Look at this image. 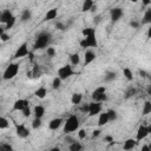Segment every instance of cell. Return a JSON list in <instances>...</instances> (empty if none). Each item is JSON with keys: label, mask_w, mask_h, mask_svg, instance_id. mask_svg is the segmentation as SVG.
Masks as SVG:
<instances>
[{"label": "cell", "mask_w": 151, "mask_h": 151, "mask_svg": "<svg viewBox=\"0 0 151 151\" xmlns=\"http://www.w3.org/2000/svg\"><path fill=\"white\" fill-rule=\"evenodd\" d=\"M26 106H29V101L27 99H17L13 104V110L14 111H21Z\"/></svg>", "instance_id": "obj_12"}, {"label": "cell", "mask_w": 151, "mask_h": 151, "mask_svg": "<svg viewBox=\"0 0 151 151\" xmlns=\"http://www.w3.org/2000/svg\"><path fill=\"white\" fill-rule=\"evenodd\" d=\"M123 76H124L129 81L133 80V73H132V71H131L129 67H124V68H123Z\"/></svg>", "instance_id": "obj_27"}, {"label": "cell", "mask_w": 151, "mask_h": 151, "mask_svg": "<svg viewBox=\"0 0 151 151\" xmlns=\"http://www.w3.org/2000/svg\"><path fill=\"white\" fill-rule=\"evenodd\" d=\"M71 76H73V68L72 65H64L60 68H58V77L61 80H66L68 79Z\"/></svg>", "instance_id": "obj_6"}, {"label": "cell", "mask_w": 151, "mask_h": 151, "mask_svg": "<svg viewBox=\"0 0 151 151\" xmlns=\"http://www.w3.org/2000/svg\"><path fill=\"white\" fill-rule=\"evenodd\" d=\"M15 21H17V18L13 15V17H12V18H11V19H9V20H8L6 24H5V28H6V29L12 28V27L15 25Z\"/></svg>", "instance_id": "obj_34"}, {"label": "cell", "mask_w": 151, "mask_h": 151, "mask_svg": "<svg viewBox=\"0 0 151 151\" xmlns=\"http://www.w3.org/2000/svg\"><path fill=\"white\" fill-rule=\"evenodd\" d=\"M15 132H17V136L19 138H27L29 136V130L26 127V125L24 124H19L17 125L15 127Z\"/></svg>", "instance_id": "obj_10"}, {"label": "cell", "mask_w": 151, "mask_h": 151, "mask_svg": "<svg viewBox=\"0 0 151 151\" xmlns=\"http://www.w3.org/2000/svg\"><path fill=\"white\" fill-rule=\"evenodd\" d=\"M116 77H117V73L116 72H113V71H106L105 72V76H104V80L105 81H112V80L116 79Z\"/></svg>", "instance_id": "obj_25"}, {"label": "cell", "mask_w": 151, "mask_h": 151, "mask_svg": "<svg viewBox=\"0 0 151 151\" xmlns=\"http://www.w3.org/2000/svg\"><path fill=\"white\" fill-rule=\"evenodd\" d=\"M51 38H52V35H51L50 32H46V31L40 32V33L37 35V38H35V42H34L33 48H34V50H42V48H46V47L48 46V44L51 42Z\"/></svg>", "instance_id": "obj_1"}, {"label": "cell", "mask_w": 151, "mask_h": 151, "mask_svg": "<svg viewBox=\"0 0 151 151\" xmlns=\"http://www.w3.org/2000/svg\"><path fill=\"white\" fill-rule=\"evenodd\" d=\"M70 61H71V65L72 66H77L80 63V55L78 53H72L70 55Z\"/></svg>", "instance_id": "obj_23"}, {"label": "cell", "mask_w": 151, "mask_h": 151, "mask_svg": "<svg viewBox=\"0 0 151 151\" xmlns=\"http://www.w3.org/2000/svg\"><path fill=\"white\" fill-rule=\"evenodd\" d=\"M31 18H32V11H31V9L26 8V9H24V11L21 12V15H20V20H21L22 22H26V21H28Z\"/></svg>", "instance_id": "obj_20"}, {"label": "cell", "mask_w": 151, "mask_h": 151, "mask_svg": "<svg viewBox=\"0 0 151 151\" xmlns=\"http://www.w3.org/2000/svg\"><path fill=\"white\" fill-rule=\"evenodd\" d=\"M150 22H151V9L147 8L143 17V24H150Z\"/></svg>", "instance_id": "obj_29"}, {"label": "cell", "mask_w": 151, "mask_h": 151, "mask_svg": "<svg viewBox=\"0 0 151 151\" xmlns=\"http://www.w3.org/2000/svg\"><path fill=\"white\" fill-rule=\"evenodd\" d=\"M46 54L48 55V57H54L55 55V48L54 47H52V46H47L46 47Z\"/></svg>", "instance_id": "obj_36"}, {"label": "cell", "mask_w": 151, "mask_h": 151, "mask_svg": "<svg viewBox=\"0 0 151 151\" xmlns=\"http://www.w3.org/2000/svg\"><path fill=\"white\" fill-rule=\"evenodd\" d=\"M96 9H97V6H96V5H93V6L91 7V9H90V12H96Z\"/></svg>", "instance_id": "obj_52"}, {"label": "cell", "mask_w": 151, "mask_h": 151, "mask_svg": "<svg viewBox=\"0 0 151 151\" xmlns=\"http://www.w3.org/2000/svg\"><path fill=\"white\" fill-rule=\"evenodd\" d=\"M97 58L96 53L93 51H86L85 52V59H84V65H88L91 64L92 61H94Z\"/></svg>", "instance_id": "obj_15"}, {"label": "cell", "mask_w": 151, "mask_h": 151, "mask_svg": "<svg viewBox=\"0 0 151 151\" xmlns=\"http://www.w3.org/2000/svg\"><path fill=\"white\" fill-rule=\"evenodd\" d=\"M65 140H67L68 143H72V142H74L76 139H73V138H71V137H68V136H67V137L65 138Z\"/></svg>", "instance_id": "obj_50"}, {"label": "cell", "mask_w": 151, "mask_h": 151, "mask_svg": "<svg viewBox=\"0 0 151 151\" xmlns=\"http://www.w3.org/2000/svg\"><path fill=\"white\" fill-rule=\"evenodd\" d=\"M149 113H151V103L149 100H146L144 103V106H143V114L146 116Z\"/></svg>", "instance_id": "obj_31"}, {"label": "cell", "mask_w": 151, "mask_h": 151, "mask_svg": "<svg viewBox=\"0 0 151 151\" xmlns=\"http://www.w3.org/2000/svg\"><path fill=\"white\" fill-rule=\"evenodd\" d=\"M131 1H132V2H137L138 0H131Z\"/></svg>", "instance_id": "obj_55"}, {"label": "cell", "mask_w": 151, "mask_h": 151, "mask_svg": "<svg viewBox=\"0 0 151 151\" xmlns=\"http://www.w3.org/2000/svg\"><path fill=\"white\" fill-rule=\"evenodd\" d=\"M57 15H58V9H57V8H51V9H48V11L46 12V14H45V20H46V21L53 20V19L57 18Z\"/></svg>", "instance_id": "obj_18"}, {"label": "cell", "mask_w": 151, "mask_h": 151, "mask_svg": "<svg viewBox=\"0 0 151 151\" xmlns=\"http://www.w3.org/2000/svg\"><path fill=\"white\" fill-rule=\"evenodd\" d=\"M18 72H19V64H17V63H11V64L5 68V71H4V73H2V79H5V80H11V79H13V78L18 74Z\"/></svg>", "instance_id": "obj_3"}, {"label": "cell", "mask_w": 151, "mask_h": 151, "mask_svg": "<svg viewBox=\"0 0 151 151\" xmlns=\"http://www.w3.org/2000/svg\"><path fill=\"white\" fill-rule=\"evenodd\" d=\"M100 20H101V15H96V17H94V19H93V22H94V25L99 24V22H100Z\"/></svg>", "instance_id": "obj_44"}, {"label": "cell", "mask_w": 151, "mask_h": 151, "mask_svg": "<svg viewBox=\"0 0 151 151\" xmlns=\"http://www.w3.org/2000/svg\"><path fill=\"white\" fill-rule=\"evenodd\" d=\"M101 109H103L101 103L91 101V103H88V112L87 113H88L90 117H94V116H97V114H99L101 112Z\"/></svg>", "instance_id": "obj_7"}, {"label": "cell", "mask_w": 151, "mask_h": 151, "mask_svg": "<svg viewBox=\"0 0 151 151\" xmlns=\"http://www.w3.org/2000/svg\"><path fill=\"white\" fill-rule=\"evenodd\" d=\"M140 74H143V77H145L146 73H145V71H140Z\"/></svg>", "instance_id": "obj_54"}, {"label": "cell", "mask_w": 151, "mask_h": 151, "mask_svg": "<svg viewBox=\"0 0 151 151\" xmlns=\"http://www.w3.org/2000/svg\"><path fill=\"white\" fill-rule=\"evenodd\" d=\"M136 91H134V88H130V91L126 93V97H130V96H133V93H134Z\"/></svg>", "instance_id": "obj_48"}, {"label": "cell", "mask_w": 151, "mask_h": 151, "mask_svg": "<svg viewBox=\"0 0 151 151\" xmlns=\"http://www.w3.org/2000/svg\"><path fill=\"white\" fill-rule=\"evenodd\" d=\"M0 83H1V77H0Z\"/></svg>", "instance_id": "obj_56"}, {"label": "cell", "mask_w": 151, "mask_h": 151, "mask_svg": "<svg viewBox=\"0 0 151 151\" xmlns=\"http://www.w3.org/2000/svg\"><path fill=\"white\" fill-rule=\"evenodd\" d=\"M55 28L58 29V31H66V28H67V26L65 25V24H63V22H60V21H58V22H55Z\"/></svg>", "instance_id": "obj_38"}, {"label": "cell", "mask_w": 151, "mask_h": 151, "mask_svg": "<svg viewBox=\"0 0 151 151\" xmlns=\"http://www.w3.org/2000/svg\"><path fill=\"white\" fill-rule=\"evenodd\" d=\"M92 100L93 101H99L103 103L107 100V94H106V87L105 86H99L92 92Z\"/></svg>", "instance_id": "obj_4"}, {"label": "cell", "mask_w": 151, "mask_h": 151, "mask_svg": "<svg viewBox=\"0 0 151 151\" xmlns=\"http://www.w3.org/2000/svg\"><path fill=\"white\" fill-rule=\"evenodd\" d=\"M9 39H11V37H9V34H7L6 32H4V33L0 35V40H1V41H4V42L8 41Z\"/></svg>", "instance_id": "obj_40"}, {"label": "cell", "mask_w": 151, "mask_h": 151, "mask_svg": "<svg viewBox=\"0 0 151 151\" xmlns=\"http://www.w3.org/2000/svg\"><path fill=\"white\" fill-rule=\"evenodd\" d=\"M61 81H63V80L57 76V77H55V78H53V80H52V87H53L54 90L59 88V87L61 86Z\"/></svg>", "instance_id": "obj_32"}, {"label": "cell", "mask_w": 151, "mask_h": 151, "mask_svg": "<svg viewBox=\"0 0 151 151\" xmlns=\"http://www.w3.org/2000/svg\"><path fill=\"white\" fill-rule=\"evenodd\" d=\"M79 119L76 114H70L64 124V131L66 133H71V132H74L79 129Z\"/></svg>", "instance_id": "obj_2"}, {"label": "cell", "mask_w": 151, "mask_h": 151, "mask_svg": "<svg viewBox=\"0 0 151 151\" xmlns=\"http://www.w3.org/2000/svg\"><path fill=\"white\" fill-rule=\"evenodd\" d=\"M21 112H22V116H24L25 118H28V117L32 114V111H31L29 106H26L25 109H22V110H21Z\"/></svg>", "instance_id": "obj_37"}, {"label": "cell", "mask_w": 151, "mask_h": 151, "mask_svg": "<svg viewBox=\"0 0 151 151\" xmlns=\"http://www.w3.org/2000/svg\"><path fill=\"white\" fill-rule=\"evenodd\" d=\"M100 132H101V131H100L99 129H97V130H94V131L92 132V137H93V138H97L98 136H100Z\"/></svg>", "instance_id": "obj_43"}, {"label": "cell", "mask_w": 151, "mask_h": 151, "mask_svg": "<svg viewBox=\"0 0 151 151\" xmlns=\"http://www.w3.org/2000/svg\"><path fill=\"white\" fill-rule=\"evenodd\" d=\"M41 118H37V117H34V119L32 120V127L34 129V130H37V129H39L40 126H41Z\"/></svg>", "instance_id": "obj_35"}, {"label": "cell", "mask_w": 151, "mask_h": 151, "mask_svg": "<svg viewBox=\"0 0 151 151\" xmlns=\"http://www.w3.org/2000/svg\"><path fill=\"white\" fill-rule=\"evenodd\" d=\"M0 149H2V150H12V146L8 145V144H4V145H0Z\"/></svg>", "instance_id": "obj_46"}, {"label": "cell", "mask_w": 151, "mask_h": 151, "mask_svg": "<svg viewBox=\"0 0 151 151\" xmlns=\"http://www.w3.org/2000/svg\"><path fill=\"white\" fill-rule=\"evenodd\" d=\"M137 143H138V142H137L136 139H133V138H129V139H126V140L124 142V144H123V149H124V150H132V149L136 147Z\"/></svg>", "instance_id": "obj_16"}, {"label": "cell", "mask_w": 151, "mask_h": 151, "mask_svg": "<svg viewBox=\"0 0 151 151\" xmlns=\"http://www.w3.org/2000/svg\"><path fill=\"white\" fill-rule=\"evenodd\" d=\"M130 25H131V27H132V28H138V27H139V22H137V21H134V20H133V21H131V22H130Z\"/></svg>", "instance_id": "obj_45"}, {"label": "cell", "mask_w": 151, "mask_h": 151, "mask_svg": "<svg viewBox=\"0 0 151 151\" xmlns=\"http://www.w3.org/2000/svg\"><path fill=\"white\" fill-rule=\"evenodd\" d=\"M78 137H79V139H84V138L86 137V130L80 129L79 132H78Z\"/></svg>", "instance_id": "obj_41"}, {"label": "cell", "mask_w": 151, "mask_h": 151, "mask_svg": "<svg viewBox=\"0 0 151 151\" xmlns=\"http://www.w3.org/2000/svg\"><path fill=\"white\" fill-rule=\"evenodd\" d=\"M63 123H64V119H63V118H59V117H58V118H53V119H51L50 123H48V129L55 131V130H58V129L63 125Z\"/></svg>", "instance_id": "obj_13"}, {"label": "cell", "mask_w": 151, "mask_h": 151, "mask_svg": "<svg viewBox=\"0 0 151 151\" xmlns=\"http://www.w3.org/2000/svg\"><path fill=\"white\" fill-rule=\"evenodd\" d=\"M150 131H151L150 126L140 125V126L138 127V130H137V136H136V140H137V142H140V140L145 139V138H146V137L149 136Z\"/></svg>", "instance_id": "obj_8"}, {"label": "cell", "mask_w": 151, "mask_h": 151, "mask_svg": "<svg viewBox=\"0 0 151 151\" xmlns=\"http://www.w3.org/2000/svg\"><path fill=\"white\" fill-rule=\"evenodd\" d=\"M32 113H33L34 117H37V118H42L44 114H45V107L41 106V105H35Z\"/></svg>", "instance_id": "obj_17"}, {"label": "cell", "mask_w": 151, "mask_h": 151, "mask_svg": "<svg viewBox=\"0 0 151 151\" xmlns=\"http://www.w3.org/2000/svg\"><path fill=\"white\" fill-rule=\"evenodd\" d=\"M109 122H110V120H109V117H107L106 111H105V112H100V113H99V118H98V125H99V126H104V125H106Z\"/></svg>", "instance_id": "obj_19"}, {"label": "cell", "mask_w": 151, "mask_h": 151, "mask_svg": "<svg viewBox=\"0 0 151 151\" xmlns=\"http://www.w3.org/2000/svg\"><path fill=\"white\" fill-rule=\"evenodd\" d=\"M13 17V14H12V12L9 11V9H5V11H2V12H0V22L1 24H6L11 18Z\"/></svg>", "instance_id": "obj_14"}, {"label": "cell", "mask_w": 151, "mask_h": 151, "mask_svg": "<svg viewBox=\"0 0 151 151\" xmlns=\"http://www.w3.org/2000/svg\"><path fill=\"white\" fill-rule=\"evenodd\" d=\"M32 73V77H40V74H41V72H40V68L38 67V66H34V68H33V71L31 72Z\"/></svg>", "instance_id": "obj_39"}, {"label": "cell", "mask_w": 151, "mask_h": 151, "mask_svg": "<svg viewBox=\"0 0 151 151\" xmlns=\"http://www.w3.org/2000/svg\"><path fill=\"white\" fill-rule=\"evenodd\" d=\"M68 149H70L71 151H80V150L83 149V145H81L79 142L74 140V142L70 143V146H68Z\"/></svg>", "instance_id": "obj_26"}, {"label": "cell", "mask_w": 151, "mask_h": 151, "mask_svg": "<svg viewBox=\"0 0 151 151\" xmlns=\"http://www.w3.org/2000/svg\"><path fill=\"white\" fill-rule=\"evenodd\" d=\"M106 113H107V117H109V120H110V122H111V120H116L117 117H118L117 111L113 110V109H109V110L106 111Z\"/></svg>", "instance_id": "obj_28"}, {"label": "cell", "mask_w": 151, "mask_h": 151, "mask_svg": "<svg viewBox=\"0 0 151 151\" xmlns=\"http://www.w3.org/2000/svg\"><path fill=\"white\" fill-rule=\"evenodd\" d=\"M5 29H6V28H5V26H0V35L5 32Z\"/></svg>", "instance_id": "obj_51"}, {"label": "cell", "mask_w": 151, "mask_h": 151, "mask_svg": "<svg viewBox=\"0 0 151 151\" xmlns=\"http://www.w3.org/2000/svg\"><path fill=\"white\" fill-rule=\"evenodd\" d=\"M81 100H83V96H81V93H73L72 97H71V103L74 104V105L80 104Z\"/></svg>", "instance_id": "obj_24"}, {"label": "cell", "mask_w": 151, "mask_h": 151, "mask_svg": "<svg viewBox=\"0 0 151 151\" xmlns=\"http://www.w3.org/2000/svg\"><path fill=\"white\" fill-rule=\"evenodd\" d=\"M80 112L81 113H87L88 112V104H83L80 107Z\"/></svg>", "instance_id": "obj_42"}, {"label": "cell", "mask_w": 151, "mask_h": 151, "mask_svg": "<svg viewBox=\"0 0 151 151\" xmlns=\"http://www.w3.org/2000/svg\"><path fill=\"white\" fill-rule=\"evenodd\" d=\"M150 147L147 146V145H144V146H142V151H146V150H149Z\"/></svg>", "instance_id": "obj_53"}, {"label": "cell", "mask_w": 151, "mask_h": 151, "mask_svg": "<svg viewBox=\"0 0 151 151\" xmlns=\"http://www.w3.org/2000/svg\"><path fill=\"white\" fill-rule=\"evenodd\" d=\"M9 126V122L7 118L0 116V130H4V129H7Z\"/></svg>", "instance_id": "obj_30"}, {"label": "cell", "mask_w": 151, "mask_h": 151, "mask_svg": "<svg viewBox=\"0 0 151 151\" xmlns=\"http://www.w3.org/2000/svg\"><path fill=\"white\" fill-rule=\"evenodd\" d=\"M104 140L107 142V143H111V142H113V137L112 136H106V137H104Z\"/></svg>", "instance_id": "obj_47"}, {"label": "cell", "mask_w": 151, "mask_h": 151, "mask_svg": "<svg viewBox=\"0 0 151 151\" xmlns=\"http://www.w3.org/2000/svg\"><path fill=\"white\" fill-rule=\"evenodd\" d=\"M123 15H124V12H123V9L119 8V7H114V8H112V9L110 11V17H111L112 22L118 21Z\"/></svg>", "instance_id": "obj_11"}, {"label": "cell", "mask_w": 151, "mask_h": 151, "mask_svg": "<svg viewBox=\"0 0 151 151\" xmlns=\"http://www.w3.org/2000/svg\"><path fill=\"white\" fill-rule=\"evenodd\" d=\"M34 94H35V97H38L39 99H44V98L46 97V94H47V88L44 87V86H41V87H39V88L35 90Z\"/></svg>", "instance_id": "obj_21"}, {"label": "cell", "mask_w": 151, "mask_h": 151, "mask_svg": "<svg viewBox=\"0 0 151 151\" xmlns=\"http://www.w3.org/2000/svg\"><path fill=\"white\" fill-rule=\"evenodd\" d=\"M142 2H143L144 6H149L151 4V0H142Z\"/></svg>", "instance_id": "obj_49"}, {"label": "cell", "mask_w": 151, "mask_h": 151, "mask_svg": "<svg viewBox=\"0 0 151 151\" xmlns=\"http://www.w3.org/2000/svg\"><path fill=\"white\" fill-rule=\"evenodd\" d=\"M28 53H29L28 45H27L26 42H24V44H21V45L17 48V51H15V53H14V58H15V59H20V58H24V57L28 55Z\"/></svg>", "instance_id": "obj_9"}, {"label": "cell", "mask_w": 151, "mask_h": 151, "mask_svg": "<svg viewBox=\"0 0 151 151\" xmlns=\"http://www.w3.org/2000/svg\"><path fill=\"white\" fill-rule=\"evenodd\" d=\"M94 33H96V29L93 27H86L81 31V34L84 37H87V35H91V34H94Z\"/></svg>", "instance_id": "obj_33"}, {"label": "cell", "mask_w": 151, "mask_h": 151, "mask_svg": "<svg viewBox=\"0 0 151 151\" xmlns=\"http://www.w3.org/2000/svg\"><path fill=\"white\" fill-rule=\"evenodd\" d=\"M94 5V1L93 0H84L83 1V5H81V11L83 12H90L91 7Z\"/></svg>", "instance_id": "obj_22"}, {"label": "cell", "mask_w": 151, "mask_h": 151, "mask_svg": "<svg viewBox=\"0 0 151 151\" xmlns=\"http://www.w3.org/2000/svg\"><path fill=\"white\" fill-rule=\"evenodd\" d=\"M80 46L84 47V48L97 47L98 46V40H97V37H96V33L91 34V35H87V37H84L83 40L80 41Z\"/></svg>", "instance_id": "obj_5"}]
</instances>
